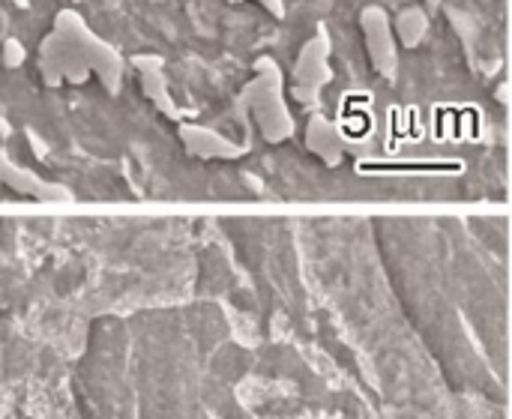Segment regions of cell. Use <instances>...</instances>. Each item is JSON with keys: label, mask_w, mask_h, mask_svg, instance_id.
I'll use <instances>...</instances> for the list:
<instances>
[{"label": "cell", "mask_w": 512, "mask_h": 419, "mask_svg": "<svg viewBox=\"0 0 512 419\" xmlns=\"http://www.w3.org/2000/svg\"><path fill=\"white\" fill-rule=\"evenodd\" d=\"M330 51H333V45H330V33L324 27L303 42V48L294 60V87H291V93L300 105H315L321 90L330 84V78H333Z\"/></svg>", "instance_id": "obj_3"}, {"label": "cell", "mask_w": 512, "mask_h": 419, "mask_svg": "<svg viewBox=\"0 0 512 419\" xmlns=\"http://www.w3.org/2000/svg\"><path fill=\"white\" fill-rule=\"evenodd\" d=\"M225 3H243V0H225ZM261 9H267L276 21H282L285 18V0H255Z\"/></svg>", "instance_id": "obj_11"}, {"label": "cell", "mask_w": 512, "mask_h": 419, "mask_svg": "<svg viewBox=\"0 0 512 419\" xmlns=\"http://www.w3.org/2000/svg\"><path fill=\"white\" fill-rule=\"evenodd\" d=\"M240 105L252 111L255 123L270 141H282L291 135L294 123H291L285 93H282V69L273 57L261 54L255 60V78L243 87Z\"/></svg>", "instance_id": "obj_2"}, {"label": "cell", "mask_w": 512, "mask_h": 419, "mask_svg": "<svg viewBox=\"0 0 512 419\" xmlns=\"http://www.w3.org/2000/svg\"><path fill=\"white\" fill-rule=\"evenodd\" d=\"M309 144H312V150L321 153L327 162H336V159H339V147H342L339 132H336V126H330L324 117H315V120L309 123Z\"/></svg>", "instance_id": "obj_8"}, {"label": "cell", "mask_w": 512, "mask_h": 419, "mask_svg": "<svg viewBox=\"0 0 512 419\" xmlns=\"http://www.w3.org/2000/svg\"><path fill=\"white\" fill-rule=\"evenodd\" d=\"M6 180H9L18 192H30V195H36V198H57V195H60V192L42 186L39 180H33V177L21 174V171H15V168H6Z\"/></svg>", "instance_id": "obj_9"}, {"label": "cell", "mask_w": 512, "mask_h": 419, "mask_svg": "<svg viewBox=\"0 0 512 419\" xmlns=\"http://www.w3.org/2000/svg\"><path fill=\"white\" fill-rule=\"evenodd\" d=\"M39 75L48 87L60 84H87L96 78L108 93H117L123 84L126 60L105 42L84 15L72 6L60 9L51 21V30L39 42Z\"/></svg>", "instance_id": "obj_1"}, {"label": "cell", "mask_w": 512, "mask_h": 419, "mask_svg": "<svg viewBox=\"0 0 512 419\" xmlns=\"http://www.w3.org/2000/svg\"><path fill=\"white\" fill-rule=\"evenodd\" d=\"M183 141L198 156H237L240 153L237 147H231L228 141H222L216 132L201 129V126H183Z\"/></svg>", "instance_id": "obj_7"}, {"label": "cell", "mask_w": 512, "mask_h": 419, "mask_svg": "<svg viewBox=\"0 0 512 419\" xmlns=\"http://www.w3.org/2000/svg\"><path fill=\"white\" fill-rule=\"evenodd\" d=\"M360 30H363V45L366 57L375 66L381 78H396L399 72V45L393 36V18L384 6H366L360 12Z\"/></svg>", "instance_id": "obj_4"}, {"label": "cell", "mask_w": 512, "mask_h": 419, "mask_svg": "<svg viewBox=\"0 0 512 419\" xmlns=\"http://www.w3.org/2000/svg\"><path fill=\"white\" fill-rule=\"evenodd\" d=\"M393 36L399 48H420L429 36V12L423 6H405L393 21Z\"/></svg>", "instance_id": "obj_6"}, {"label": "cell", "mask_w": 512, "mask_h": 419, "mask_svg": "<svg viewBox=\"0 0 512 419\" xmlns=\"http://www.w3.org/2000/svg\"><path fill=\"white\" fill-rule=\"evenodd\" d=\"M132 69L138 75V84L144 90V96L159 108L165 111L168 117H177V102L171 99V90H168V75H165V60L159 54H132Z\"/></svg>", "instance_id": "obj_5"}, {"label": "cell", "mask_w": 512, "mask_h": 419, "mask_svg": "<svg viewBox=\"0 0 512 419\" xmlns=\"http://www.w3.org/2000/svg\"><path fill=\"white\" fill-rule=\"evenodd\" d=\"M426 3H429V6H441L444 0H426Z\"/></svg>", "instance_id": "obj_12"}, {"label": "cell", "mask_w": 512, "mask_h": 419, "mask_svg": "<svg viewBox=\"0 0 512 419\" xmlns=\"http://www.w3.org/2000/svg\"><path fill=\"white\" fill-rule=\"evenodd\" d=\"M0 60H3V66H6V69H18V66L27 60V48H24L18 39H12V36H9V39L3 42V48H0Z\"/></svg>", "instance_id": "obj_10"}]
</instances>
